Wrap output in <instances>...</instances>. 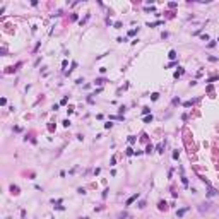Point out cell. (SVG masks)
I'll list each match as a JSON object with an SVG mask.
<instances>
[{"mask_svg":"<svg viewBox=\"0 0 219 219\" xmlns=\"http://www.w3.org/2000/svg\"><path fill=\"white\" fill-rule=\"evenodd\" d=\"M137 198V195H132V197L129 198V200H127V204H132V202H134V200H135Z\"/></svg>","mask_w":219,"mask_h":219,"instance_id":"6da1fadb","label":"cell"}]
</instances>
